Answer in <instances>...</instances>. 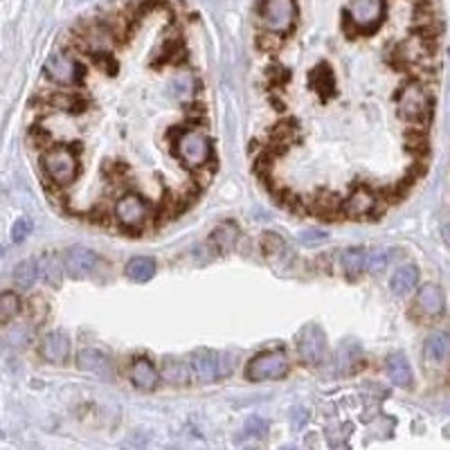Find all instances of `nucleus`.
Listing matches in <instances>:
<instances>
[{
  "mask_svg": "<svg viewBox=\"0 0 450 450\" xmlns=\"http://www.w3.org/2000/svg\"><path fill=\"white\" fill-rule=\"evenodd\" d=\"M174 149L176 156L192 169H201L212 160V142L207 138V133L198 129H185L176 133Z\"/></svg>",
  "mask_w": 450,
  "mask_h": 450,
  "instance_id": "f257e3e1",
  "label": "nucleus"
},
{
  "mask_svg": "<svg viewBox=\"0 0 450 450\" xmlns=\"http://www.w3.org/2000/svg\"><path fill=\"white\" fill-rule=\"evenodd\" d=\"M50 102L57 106V108H63V111H72V108L77 106V99L75 97H70V95H54V97H50Z\"/></svg>",
  "mask_w": 450,
  "mask_h": 450,
  "instance_id": "473e14b6",
  "label": "nucleus"
},
{
  "mask_svg": "<svg viewBox=\"0 0 450 450\" xmlns=\"http://www.w3.org/2000/svg\"><path fill=\"white\" fill-rule=\"evenodd\" d=\"M97 266H99V255L86 246H70L63 252V268L75 279H84L88 275H93Z\"/></svg>",
  "mask_w": 450,
  "mask_h": 450,
  "instance_id": "f8f14e48",
  "label": "nucleus"
},
{
  "mask_svg": "<svg viewBox=\"0 0 450 450\" xmlns=\"http://www.w3.org/2000/svg\"><path fill=\"white\" fill-rule=\"evenodd\" d=\"M282 450H297V448H295V446H284Z\"/></svg>",
  "mask_w": 450,
  "mask_h": 450,
  "instance_id": "f704fd0d",
  "label": "nucleus"
},
{
  "mask_svg": "<svg viewBox=\"0 0 450 450\" xmlns=\"http://www.w3.org/2000/svg\"><path fill=\"white\" fill-rule=\"evenodd\" d=\"M444 291L437 284H423L417 293V302L414 306L426 315V318H437L444 313Z\"/></svg>",
  "mask_w": 450,
  "mask_h": 450,
  "instance_id": "f3484780",
  "label": "nucleus"
},
{
  "mask_svg": "<svg viewBox=\"0 0 450 450\" xmlns=\"http://www.w3.org/2000/svg\"><path fill=\"white\" fill-rule=\"evenodd\" d=\"M115 221L126 232H138L149 221V205L142 196L129 192L117 198L115 203Z\"/></svg>",
  "mask_w": 450,
  "mask_h": 450,
  "instance_id": "39448f33",
  "label": "nucleus"
},
{
  "mask_svg": "<svg viewBox=\"0 0 450 450\" xmlns=\"http://www.w3.org/2000/svg\"><path fill=\"white\" fill-rule=\"evenodd\" d=\"M349 23L358 32H372L385 16V0H351Z\"/></svg>",
  "mask_w": 450,
  "mask_h": 450,
  "instance_id": "1a4fd4ad",
  "label": "nucleus"
},
{
  "mask_svg": "<svg viewBox=\"0 0 450 450\" xmlns=\"http://www.w3.org/2000/svg\"><path fill=\"white\" fill-rule=\"evenodd\" d=\"M30 232H32V221L27 219V216H21L14 225H12V239L18 243V241H23L30 237Z\"/></svg>",
  "mask_w": 450,
  "mask_h": 450,
  "instance_id": "c756f323",
  "label": "nucleus"
},
{
  "mask_svg": "<svg viewBox=\"0 0 450 450\" xmlns=\"http://www.w3.org/2000/svg\"><path fill=\"white\" fill-rule=\"evenodd\" d=\"M417 282H419V268L412 264H405L394 270V275L390 279V288L394 295H405L417 286Z\"/></svg>",
  "mask_w": 450,
  "mask_h": 450,
  "instance_id": "5701e85b",
  "label": "nucleus"
},
{
  "mask_svg": "<svg viewBox=\"0 0 450 450\" xmlns=\"http://www.w3.org/2000/svg\"><path fill=\"white\" fill-rule=\"evenodd\" d=\"M261 248H264V252L268 257H277L279 252L284 250V241L279 234H273V232H266L264 234V239H261Z\"/></svg>",
  "mask_w": 450,
  "mask_h": 450,
  "instance_id": "cd10ccee",
  "label": "nucleus"
},
{
  "mask_svg": "<svg viewBox=\"0 0 450 450\" xmlns=\"http://www.w3.org/2000/svg\"><path fill=\"white\" fill-rule=\"evenodd\" d=\"M192 90H194L192 77L180 75V77H176L174 81H171V93H174V97H187L189 93H192Z\"/></svg>",
  "mask_w": 450,
  "mask_h": 450,
  "instance_id": "c85d7f7f",
  "label": "nucleus"
},
{
  "mask_svg": "<svg viewBox=\"0 0 450 450\" xmlns=\"http://www.w3.org/2000/svg\"><path fill=\"white\" fill-rule=\"evenodd\" d=\"M158 381H160V372L149 358H138L131 365V383L138 387V390H142V392L156 390Z\"/></svg>",
  "mask_w": 450,
  "mask_h": 450,
  "instance_id": "a211bd4d",
  "label": "nucleus"
},
{
  "mask_svg": "<svg viewBox=\"0 0 450 450\" xmlns=\"http://www.w3.org/2000/svg\"><path fill=\"white\" fill-rule=\"evenodd\" d=\"M378 207V196L372 187L367 185H356L354 189L349 192V196L342 201V214L347 216V219H367V216H372Z\"/></svg>",
  "mask_w": 450,
  "mask_h": 450,
  "instance_id": "9d476101",
  "label": "nucleus"
},
{
  "mask_svg": "<svg viewBox=\"0 0 450 450\" xmlns=\"http://www.w3.org/2000/svg\"><path fill=\"white\" fill-rule=\"evenodd\" d=\"M189 369H192V376L198 383H214L219 381L221 374V356L216 351L207 349V347H198L196 351H192L189 356Z\"/></svg>",
  "mask_w": 450,
  "mask_h": 450,
  "instance_id": "9b49d317",
  "label": "nucleus"
},
{
  "mask_svg": "<svg viewBox=\"0 0 450 450\" xmlns=\"http://www.w3.org/2000/svg\"><path fill=\"white\" fill-rule=\"evenodd\" d=\"M423 360L432 369L450 365V331L437 329L428 333L426 342H423Z\"/></svg>",
  "mask_w": 450,
  "mask_h": 450,
  "instance_id": "ddd939ff",
  "label": "nucleus"
},
{
  "mask_svg": "<svg viewBox=\"0 0 450 450\" xmlns=\"http://www.w3.org/2000/svg\"><path fill=\"white\" fill-rule=\"evenodd\" d=\"M430 113H432V102H430V95L426 93V88L419 81L405 84L399 95V115L405 122L423 124L430 120Z\"/></svg>",
  "mask_w": 450,
  "mask_h": 450,
  "instance_id": "20e7f679",
  "label": "nucleus"
},
{
  "mask_svg": "<svg viewBox=\"0 0 450 450\" xmlns=\"http://www.w3.org/2000/svg\"><path fill=\"white\" fill-rule=\"evenodd\" d=\"M311 88L320 97H329L333 93V75L327 63H320V66L311 72Z\"/></svg>",
  "mask_w": 450,
  "mask_h": 450,
  "instance_id": "a878e982",
  "label": "nucleus"
},
{
  "mask_svg": "<svg viewBox=\"0 0 450 450\" xmlns=\"http://www.w3.org/2000/svg\"><path fill=\"white\" fill-rule=\"evenodd\" d=\"M45 75H48L54 84L59 86H75L84 77V68L77 59H72L66 52H54L45 61Z\"/></svg>",
  "mask_w": 450,
  "mask_h": 450,
  "instance_id": "6e6552de",
  "label": "nucleus"
},
{
  "mask_svg": "<svg viewBox=\"0 0 450 450\" xmlns=\"http://www.w3.org/2000/svg\"><path fill=\"white\" fill-rule=\"evenodd\" d=\"M259 18L268 32H288L295 21V3L293 0H261Z\"/></svg>",
  "mask_w": 450,
  "mask_h": 450,
  "instance_id": "0eeeda50",
  "label": "nucleus"
},
{
  "mask_svg": "<svg viewBox=\"0 0 450 450\" xmlns=\"http://www.w3.org/2000/svg\"><path fill=\"white\" fill-rule=\"evenodd\" d=\"M239 228L234 223H223L210 234V246L214 248V255H228L239 243Z\"/></svg>",
  "mask_w": 450,
  "mask_h": 450,
  "instance_id": "6ab92c4d",
  "label": "nucleus"
},
{
  "mask_svg": "<svg viewBox=\"0 0 450 450\" xmlns=\"http://www.w3.org/2000/svg\"><path fill=\"white\" fill-rule=\"evenodd\" d=\"M160 376L171 385H187L192 378V369H189L187 360H180L176 356H165L160 365Z\"/></svg>",
  "mask_w": 450,
  "mask_h": 450,
  "instance_id": "aec40b11",
  "label": "nucleus"
},
{
  "mask_svg": "<svg viewBox=\"0 0 450 450\" xmlns=\"http://www.w3.org/2000/svg\"><path fill=\"white\" fill-rule=\"evenodd\" d=\"M124 275L135 284H144L156 275V259L153 257H133L126 261Z\"/></svg>",
  "mask_w": 450,
  "mask_h": 450,
  "instance_id": "4be33fe9",
  "label": "nucleus"
},
{
  "mask_svg": "<svg viewBox=\"0 0 450 450\" xmlns=\"http://www.w3.org/2000/svg\"><path fill=\"white\" fill-rule=\"evenodd\" d=\"M385 264H387V259H385L383 252H374V255L369 257V264H367V268H372L374 273H381V270L385 268Z\"/></svg>",
  "mask_w": 450,
  "mask_h": 450,
  "instance_id": "72a5a7b5",
  "label": "nucleus"
},
{
  "mask_svg": "<svg viewBox=\"0 0 450 450\" xmlns=\"http://www.w3.org/2000/svg\"><path fill=\"white\" fill-rule=\"evenodd\" d=\"M327 336L318 324H306V327L297 333V356L304 365L318 367L327 358Z\"/></svg>",
  "mask_w": 450,
  "mask_h": 450,
  "instance_id": "423d86ee",
  "label": "nucleus"
},
{
  "mask_svg": "<svg viewBox=\"0 0 450 450\" xmlns=\"http://www.w3.org/2000/svg\"><path fill=\"white\" fill-rule=\"evenodd\" d=\"M39 354L43 360H48L52 365H63L70 356V338L63 331L48 333V336H43L41 340Z\"/></svg>",
  "mask_w": 450,
  "mask_h": 450,
  "instance_id": "4468645a",
  "label": "nucleus"
},
{
  "mask_svg": "<svg viewBox=\"0 0 450 450\" xmlns=\"http://www.w3.org/2000/svg\"><path fill=\"white\" fill-rule=\"evenodd\" d=\"M75 363L79 369H84V372H90V374H108L113 369L111 356L104 354L102 349H95V347L79 349Z\"/></svg>",
  "mask_w": 450,
  "mask_h": 450,
  "instance_id": "dca6fc26",
  "label": "nucleus"
},
{
  "mask_svg": "<svg viewBox=\"0 0 450 450\" xmlns=\"http://www.w3.org/2000/svg\"><path fill=\"white\" fill-rule=\"evenodd\" d=\"M327 239V232H322V230H304L300 234V241L304 243V246H320V243Z\"/></svg>",
  "mask_w": 450,
  "mask_h": 450,
  "instance_id": "2f4dec72",
  "label": "nucleus"
},
{
  "mask_svg": "<svg viewBox=\"0 0 450 450\" xmlns=\"http://www.w3.org/2000/svg\"><path fill=\"white\" fill-rule=\"evenodd\" d=\"M39 277V261L36 259H23L21 264L14 268V282L18 288H32V284Z\"/></svg>",
  "mask_w": 450,
  "mask_h": 450,
  "instance_id": "393cba45",
  "label": "nucleus"
},
{
  "mask_svg": "<svg viewBox=\"0 0 450 450\" xmlns=\"http://www.w3.org/2000/svg\"><path fill=\"white\" fill-rule=\"evenodd\" d=\"M21 311V300L16 293H0V324L14 320Z\"/></svg>",
  "mask_w": 450,
  "mask_h": 450,
  "instance_id": "bb28decb",
  "label": "nucleus"
},
{
  "mask_svg": "<svg viewBox=\"0 0 450 450\" xmlns=\"http://www.w3.org/2000/svg\"><path fill=\"white\" fill-rule=\"evenodd\" d=\"M342 273L347 279H358L365 273V268L369 264V252L365 248H347L340 257Z\"/></svg>",
  "mask_w": 450,
  "mask_h": 450,
  "instance_id": "412c9836",
  "label": "nucleus"
},
{
  "mask_svg": "<svg viewBox=\"0 0 450 450\" xmlns=\"http://www.w3.org/2000/svg\"><path fill=\"white\" fill-rule=\"evenodd\" d=\"M385 369H387V376L390 381L401 387V390H410L412 383H414V374H412V367L408 363V358L401 351H394L385 358Z\"/></svg>",
  "mask_w": 450,
  "mask_h": 450,
  "instance_id": "2eb2a0df",
  "label": "nucleus"
},
{
  "mask_svg": "<svg viewBox=\"0 0 450 450\" xmlns=\"http://www.w3.org/2000/svg\"><path fill=\"white\" fill-rule=\"evenodd\" d=\"M268 432V423L261 419V417H250L248 423H246V435H252V437H264Z\"/></svg>",
  "mask_w": 450,
  "mask_h": 450,
  "instance_id": "7c9ffc66",
  "label": "nucleus"
},
{
  "mask_svg": "<svg viewBox=\"0 0 450 450\" xmlns=\"http://www.w3.org/2000/svg\"><path fill=\"white\" fill-rule=\"evenodd\" d=\"M39 275L45 279V284H50V286H61V279H63V266H61V261L59 257H54V255H45L41 261H39Z\"/></svg>",
  "mask_w": 450,
  "mask_h": 450,
  "instance_id": "b1692460",
  "label": "nucleus"
},
{
  "mask_svg": "<svg viewBox=\"0 0 450 450\" xmlns=\"http://www.w3.org/2000/svg\"><path fill=\"white\" fill-rule=\"evenodd\" d=\"M43 169L50 176L52 183L66 187L70 183H75V178L79 174V160L75 156V151L68 147H52L43 153Z\"/></svg>",
  "mask_w": 450,
  "mask_h": 450,
  "instance_id": "7ed1b4c3",
  "label": "nucleus"
},
{
  "mask_svg": "<svg viewBox=\"0 0 450 450\" xmlns=\"http://www.w3.org/2000/svg\"><path fill=\"white\" fill-rule=\"evenodd\" d=\"M291 372V360L282 349H268L259 351L255 358L248 360L246 365V378L252 383L261 381H279Z\"/></svg>",
  "mask_w": 450,
  "mask_h": 450,
  "instance_id": "f03ea898",
  "label": "nucleus"
}]
</instances>
